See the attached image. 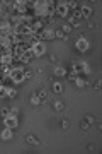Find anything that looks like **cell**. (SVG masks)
I'll return each instance as SVG.
<instances>
[{
	"mask_svg": "<svg viewBox=\"0 0 102 154\" xmlns=\"http://www.w3.org/2000/svg\"><path fill=\"white\" fill-rule=\"evenodd\" d=\"M24 72H26V67L24 65H17L12 69V75H10V81L14 84H21L26 81V77H24Z\"/></svg>",
	"mask_w": 102,
	"mask_h": 154,
	"instance_id": "obj_1",
	"label": "cell"
},
{
	"mask_svg": "<svg viewBox=\"0 0 102 154\" xmlns=\"http://www.w3.org/2000/svg\"><path fill=\"white\" fill-rule=\"evenodd\" d=\"M31 53H32V57L44 55V53H46V45H44V41H41V39H38V41H32Z\"/></svg>",
	"mask_w": 102,
	"mask_h": 154,
	"instance_id": "obj_2",
	"label": "cell"
},
{
	"mask_svg": "<svg viewBox=\"0 0 102 154\" xmlns=\"http://www.w3.org/2000/svg\"><path fill=\"white\" fill-rule=\"evenodd\" d=\"M54 16L61 17V19L68 17V5H66L65 0H61V2H58V4L54 5Z\"/></svg>",
	"mask_w": 102,
	"mask_h": 154,
	"instance_id": "obj_3",
	"label": "cell"
},
{
	"mask_svg": "<svg viewBox=\"0 0 102 154\" xmlns=\"http://www.w3.org/2000/svg\"><path fill=\"white\" fill-rule=\"evenodd\" d=\"M17 125H19V118H17V115L10 113V115L4 116V127H9V128H12V130H16Z\"/></svg>",
	"mask_w": 102,
	"mask_h": 154,
	"instance_id": "obj_4",
	"label": "cell"
},
{
	"mask_svg": "<svg viewBox=\"0 0 102 154\" xmlns=\"http://www.w3.org/2000/svg\"><path fill=\"white\" fill-rule=\"evenodd\" d=\"M75 46H77V50H78L80 53H85V51H89V48H90V43H89V39H87L83 34H80V38L77 39Z\"/></svg>",
	"mask_w": 102,
	"mask_h": 154,
	"instance_id": "obj_5",
	"label": "cell"
},
{
	"mask_svg": "<svg viewBox=\"0 0 102 154\" xmlns=\"http://www.w3.org/2000/svg\"><path fill=\"white\" fill-rule=\"evenodd\" d=\"M39 36H41V39H43V41H48V39H53V38H54V29H51V28L41 29V31H39Z\"/></svg>",
	"mask_w": 102,
	"mask_h": 154,
	"instance_id": "obj_6",
	"label": "cell"
},
{
	"mask_svg": "<svg viewBox=\"0 0 102 154\" xmlns=\"http://www.w3.org/2000/svg\"><path fill=\"white\" fill-rule=\"evenodd\" d=\"M80 9H78V12H80V16H82V19H89V17L92 16V7L90 5H78Z\"/></svg>",
	"mask_w": 102,
	"mask_h": 154,
	"instance_id": "obj_7",
	"label": "cell"
},
{
	"mask_svg": "<svg viewBox=\"0 0 102 154\" xmlns=\"http://www.w3.org/2000/svg\"><path fill=\"white\" fill-rule=\"evenodd\" d=\"M12 137H14V130L9 128V127H4V130L0 132V139L2 140H10Z\"/></svg>",
	"mask_w": 102,
	"mask_h": 154,
	"instance_id": "obj_8",
	"label": "cell"
},
{
	"mask_svg": "<svg viewBox=\"0 0 102 154\" xmlns=\"http://www.w3.org/2000/svg\"><path fill=\"white\" fill-rule=\"evenodd\" d=\"M26 144L29 147H39L41 146V140H38L34 135H26Z\"/></svg>",
	"mask_w": 102,
	"mask_h": 154,
	"instance_id": "obj_9",
	"label": "cell"
},
{
	"mask_svg": "<svg viewBox=\"0 0 102 154\" xmlns=\"http://www.w3.org/2000/svg\"><path fill=\"white\" fill-rule=\"evenodd\" d=\"M53 74L56 77H65L68 72H66V69L65 67H61V65H58V67H54V70H53Z\"/></svg>",
	"mask_w": 102,
	"mask_h": 154,
	"instance_id": "obj_10",
	"label": "cell"
},
{
	"mask_svg": "<svg viewBox=\"0 0 102 154\" xmlns=\"http://www.w3.org/2000/svg\"><path fill=\"white\" fill-rule=\"evenodd\" d=\"M17 96V91L12 86H5V98H16Z\"/></svg>",
	"mask_w": 102,
	"mask_h": 154,
	"instance_id": "obj_11",
	"label": "cell"
},
{
	"mask_svg": "<svg viewBox=\"0 0 102 154\" xmlns=\"http://www.w3.org/2000/svg\"><path fill=\"white\" fill-rule=\"evenodd\" d=\"M51 89H53V93L54 94H60V93H63V86H61V82H58V81H54L53 86H51Z\"/></svg>",
	"mask_w": 102,
	"mask_h": 154,
	"instance_id": "obj_12",
	"label": "cell"
},
{
	"mask_svg": "<svg viewBox=\"0 0 102 154\" xmlns=\"http://www.w3.org/2000/svg\"><path fill=\"white\" fill-rule=\"evenodd\" d=\"M31 105H32V106H39V105H43L41 98H39V96H38L36 93H34V94L31 96Z\"/></svg>",
	"mask_w": 102,
	"mask_h": 154,
	"instance_id": "obj_13",
	"label": "cell"
},
{
	"mask_svg": "<svg viewBox=\"0 0 102 154\" xmlns=\"http://www.w3.org/2000/svg\"><path fill=\"white\" fill-rule=\"evenodd\" d=\"M54 38H60V39H63V41H68V36H66L61 29H54Z\"/></svg>",
	"mask_w": 102,
	"mask_h": 154,
	"instance_id": "obj_14",
	"label": "cell"
},
{
	"mask_svg": "<svg viewBox=\"0 0 102 154\" xmlns=\"http://www.w3.org/2000/svg\"><path fill=\"white\" fill-rule=\"evenodd\" d=\"M75 84H77V88H85V86H87V81H85V79H82V77H77V79H75Z\"/></svg>",
	"mask_w": 102,
	"mask_h": 154,
	"instance_id": "obj_15",
	"label": "cell"
},
{
	"mask_svg": "<svg viewBox=\"0 0 102 154\" xmlns=\"http://www.w3.org/2000/svg\"><path fill=\"white\" fill-rule=\"evenodd\" d=\"M53 108H54L56 111H61V110H63V103H61V101H54V103H53Z\"/></svg>",
	"mask_w": 102,
	"mask_h": 154,
	"instance_id": "obj_16",
	"label": "cell"
},
{
	"mask_svg": "<svg viewBox=\"0 0 102 154\" xmlns=\"http://www.w3.org/2000/svg\"><path fill=\"white\" fill-rule=\"evenodd\" d=\"M61 31H63V33L66 34V36H68V34L71 33V26H70V24H63V28H61Z\"/></svg>",
	"mask_w": 102,
	"mask_h": 154,
	"instance_id": "obj_17",
	"label": "cell"
},
{
	"mask_svg": "<svg viewBox=\"0 0 102 154\" xmlns=\"http://www.w3.org/2000/svg\"><path fill=\"white\" fill-rule=\"evenodd\" d=\"M36 94H38L39 98H41V101H43V103L46 101V93H44L43 89H38V91H36Z\"/></svg>",
	"mask_w": 102,
	"mask_h": 154,
	"instance_id": "obj_18",
	"label": "cell"
},
{
	"mask_svg": "<svg viewBox=\"0 0 102 154\" xmlns=\"http://www.w3.org/2000/svg\"><path fill=\"white\" fill-rule=\"evenodd\" d=\"M85 122L89 123V125H94V123H95V118H94L92 115H87L85 116Z\"/></svg>",
	"mask_w": 102,
	"mask_h": 154,
	"instance_id": "obj_19",
	"label": "cell"
},
{
	"mask_svg": "<svg viewBox=\"0 0 102 154\" xmlns=\"http://www.w3.org/2000/svg\"><path fill=\"white\" fill-rule=\"evenodd\" d=\"M80 128H82V130H83V132H87V130L90 128V125H89L87 122H82V123H80Z\"/></svg>",
	"mask_w": 102,
	"mask_h": 154,
	"instance_id": "obj_20",
	"label": "cell"
},
{
	"mask_svg": "<svg viewBox=\"0 0 102 154\" xmlns=\"http://www.w3.org/2000/svg\"><path fill=\"white\" fill-rule=\"evenodd\" d=\"M0 98H5V86L0 84Z\"/></svg>",
	"mask_w": 102,
	"mask_h": 154,
	"instance_id": "obj_21",
	"label": "cell"
},
{
	"mask_svg": "<svg viewBox=\"0 0 102 154\" xmlns=\"http://www.w3.org/2000/svg\"><path fill=\"white\" fill-rule=\"evenodd\" d=\"M68 127H70V122H68V120H63V122H61V128H63V130H66Z\"/></svg>",
	"mask_w": 102,
	"mask_h": 154,
	"instance_id": "obj_22",
	"label": "cell"
},
{
	"mask_svg": "<svg viewBox=\"0 0 102 154\" xmlns=\"http://www.w3.org/2000/svg\"><path fill=\"white\" fill-rule=\"evenodd\" d=\"M12 111L9 110V108H4V110H2V118H4V116H7V115H10Z\"/></svg>",
	"mask_w": 102,
	"mask_h": 154,
	"instance_id": "obj_23",
	"label": "cell"
},
{
	"mask_svg": "<svg viewBox=\"0 0 102 154\" xmlns=\"http://www.w3.org/2000/svg\"><path fill=\"white\" fill-rule=\"evenodd\" d=\"M101 84H102L101 81H97V82L94 84V89H95V91H99V89H101Z\"/></svg>",
	"mask_w": 102,
	"mask_h": 154,
	"instance_id": "obj_24",
	"label": "cell"
},
{
	"mask_svg": "<svg viewBox=\"0 0 102 154\" xmlns=\"http://www.w3.org/2000/svg\"><path fill=\"white\" fill-rule=\"evenodd\" d=\"M10 111L14 113V115H17V113H19V110H17V108H10Z\"/></svg>",
	"mask_w": 102,
	"mask_h": 154,
	"instance_id": "obj_25",
	"label": "cell"
}]
</instances>
